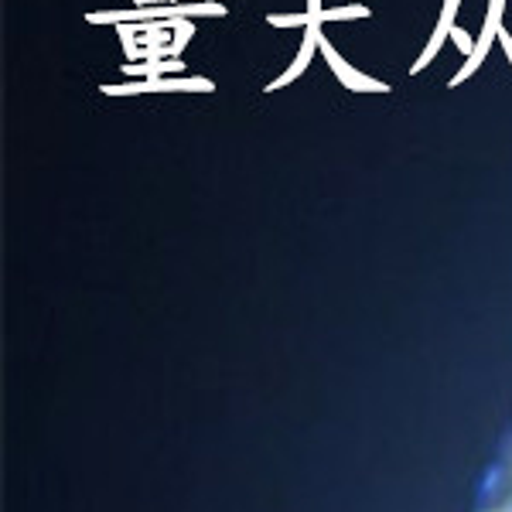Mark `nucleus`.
<instances>
[{
	"label": "nucleus",
	"mask_w": 512,
	"mask_h": 512,
	"mask_svg": "<svg viewBox=\"0 0 512 512\" xmlns=\"http://www.w3.org/2000/svg\"><path fill=\"white\" fill-rule=\"evenodd\" d=\"M512 506V454H495L489 468L478 478L475 509L478 512H506Z\"/></svg>",
	"instance_id": "f257e3e1"
},
{
	"label": "nucleus",
	"mask_w": 512,
	"mask_h": 512,
	"mask_svg": "<svg viewBox=\"0 0 512 512\" xmlns=\"http://www.w3.org/2000/svg\"><path fill=\"white\" fill-rule=\"evenodd\" d=\"M321 55H325V59H328V65H332V69L338 72V79H342L345 82V86H352V89H379V93H383V82H373V79H362L359 76V72H355V69H349V65H345L342 59H338V52H335V48L332 45H328V41H325V35H321Z\"/></svg>",
	"instance_id": "f03ea898"
},
{
	"label": "nucleus",
	"mask_w": 512,
	"mask_h": 512,
	"mask_svg": "<svg viewBox=\"0 0 512 512\" xmlns=\"http://www.w3.org/2000/svg\"><path fill=\"white\" fill-rule=\"evenodd\" d=\"M499 28H502L499 21H489V18H485V28H482V35H478V41H475V52H472V59H468L465 69H461L458 76H454L451 86H461V79H468V76H472V72L478 69V65L485 62V55H489L492 41L499 38Z\"/></svg>",
	"instance_id": "7ed1b4c3"
},
{
	"label": "nucleus",
	"mask_w": 512,
	"mask_h": 512,
	"mask_svg": "<svg viewBox=\"0 0 512 512\" xmlns=\"http://www.w3.org/2000/svg\"><path fill=\"white\" fill-rule=\"evenodd\" d=\"M318 45H321V31H318V24H311V28H304V45H301V55H297V62L270 89H280V86H287V82H291L294 76H301V72L308 69V62H311V52H315Z\"/></svg>",
	"instance_id": "20e7f679"
},
{
	"label": "nucleus",
	"mask_w": 512,
	"mask_h": 512,
	"mask_svg": "<svg viewBox=\"0 0 512 512\" xmlns=\"http://www.w3.org/2000/svg\"><path fill=\"white\" fill-rule=\"evenodd\" d=\"M345 18H369L366 4H349V7H325L321 21H345Z\"/></svg>",
	"instance_id": "39448f33"
},
{
	"label": "nucleus",
	"mask_w": 512,
	"mask_h": 512,
	"mask_svg": "<svg viewBox=\"0 0 512 512\" xmlns=\"http://www.w3.org/2000/svg\"><path fill=\"white\" fill-rule=\"evenodd\" d=\"M270 28H311V24H318L311 14H267Z\"/></svg>",
	"instance_id": "423d86ee"
},
{
	"label": "nucleus",
	"mask_w": 512,
	"mask_h": 512,
	"mask_svg": "<svg viewBox=\"0 0 512 512\" xmlns=\"http://www.w3.org/2000/svg\"><path fill=\"white\" fill-rule=\"evenodd\" d=\"M448 35H451V31H441V28H434V38L427 41V48H424V55H420V59H417L414 72H420V69H424L427 62H434V55L441 52V45H444V38H448Z\"/></svg>",
	"instance_id": "0eeeda50"
},
{
	"label": "nucleus",
	"mask_w": 512,
	"mask_h": 512,
	"mask_svg": "<svg viewBox=\"0 0 512 512\" xmlns=\"http://www.w3.org/2000/svg\"><path fill=\"white\" fill-rule=\"evenodd\" d=\"M461 0H444V11H441V21H437V28L441 31H451L454 28V14H458Z\"/></svg>",
	"instance_id": "6e6552de"
},
{
	"label": "nucleus",
	"mask_w": 512,
	"mask_h": 512,
	"mask_svg": "<svg viewBox=\"0 0 512 512\" xmlns=\"http://www.w3.org/2000/svg\"><path fill=\"white\" fill-rule=\"evenodd\" d=\"M451 38H454V45H458L461 52H468V55L475 52V41H472V35H468L465 28H461V24H454V28H451Z\"/></svg>",
	"instance_id": "1a4fd4ad"
},
{
	"label": "nucleus",
	"mask_w": 512,
	"mask_h": 512,
	"mask_svg": "<svg viewBox=\"0 0 512 512\" xmlns=\"http://www.w3.org/2000/svg\"><path fill=\"white\" fill-rule=\"evenodd\" d=\"M502 11H506V0H492V4H489V14H485V18L502 24Z\"/></svg>",
	"instance_id": "9d476101"
},
{
	"label": "nucleus",
	"mask_w": 512,
	"mask_h": 512,
	"mask_svg": "<svg viewBox=\"0 0 512 512\" xmlns=\"http://www.w3.org/2000/svg\"><path fill=\"white\" fill-rule=\"evenodd\" d=\"M499 41H502V48H506V55H509V62H512V35L506 28H499Z\"/></svg>",
	"instance_id": "9b49d317"
},
{
	"label": "nucleus",
	"mask_w": 512,
	"mask_h": 512,
	"mask_svg": "<svg viewBox=\"0 0 512 512\" xmlns=\"http://www.w3.org/2000/svg\"><path fill=\"white\" fill-rule=\"evenodd\" d=\"M321 11H325V7H321V0H308V14L315 21H321Z\"/></svg>",
	"instance_id": "f8f14e48"
},
{
	"label": "nucleus",
	"mask_w": 512,
	"mask_h": 512,
	"mask_svg": "<svg viewBox=\"0 0 512 512\" xmlns=\"http://www.w3.org/2000/svg\"><path fill=\"white\" fill-rule=\"evenodd\" d=\"M171 4H181V0H161V7H171Z\"/></svg>",
	"instance_id": "ddd939ff"
},
{
	"label": "nucleus",
	"mask_w": 512,
	"mask_h": 512,
	"mask_svg": "<svg viewBox=\"0 0 512 512\" xmlns=\"http://www.w3.org/2000/svg\"><path fill=\"white\" fill-rule=\"evenodd\" d=\"M509 441H512V420H509Z\"/></svg>",
	"instance_id": "4468645a"
}]
</instances>
